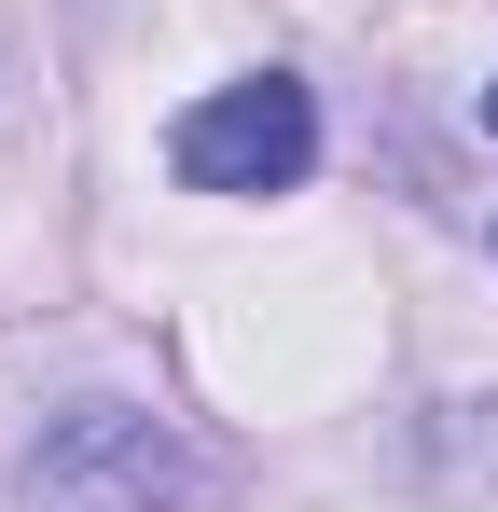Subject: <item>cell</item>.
Returning <instances> with one entry per match:
<instances>
[{"label": "cell", "mask_w": 498, "mask_h": 512, "mask_svg": "<svg viewBox=\"0 0 498 512\" xmlns=\"http://www.w3.org/2000/svg\"><path fill=\"white\" fill-rule=\"evenodd\" d=\"M194 443L139 402H56L28 429V512H194Z\"/></svg>", "instance_id": "obj_1"}, {"label": "cell", "mask_w": 498, "mask_h": 512, "mask_svg": "<svg viewBox=\"0 0 498 512\" xmlns=\"http://www.w3.org/2000/svg\"><path fill=\"white\" fill-rule=\"evenodd\" d=\"M166 167L194 180V194H291V180L319 167V97L291 84V70L222 84V97H194L166 125Z\"/></svg>", "instance_id": "obj_2"}, {"label": "cell", "mask_w": 498, "mask_h": 512, "mask_svg": "<svg viewBox=\"0 0 498 512\" xmlns=\"http://www.w3.org/2000/svg\"><path fill=\"white\" fill-rule=\"evenodd\" d=\"M485 125H498V84H485Z\"/></svg>", "instance_id": "obj_3"}]
</instances>
